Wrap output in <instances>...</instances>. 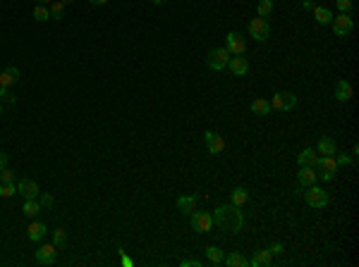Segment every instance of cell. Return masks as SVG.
I'll return each mask as SVG.
<instances>
[{
	"label": "cell",
	"instance_id": "cell-1",
	"mask_svg": "<svg viewBox=\"0 0 359 267\" xmlns=\"http://www.w3.org/2000/svg\"><path fill=\"white\" fill-rule=\"evenodd\" d=\"M213 224H218L223 231H230V234H237L239 229L244 227V215L237 205H218L216 213H213Z\"/></svg>",
	"mask_w": 359,
	"mask_h": 267
},
{
	"label": "cell",
	"instance_id": "cell-2",
	"mask_svg": "<svg viewBox=\"0 0 359 267\" xmlns=\"http://www.w3.org/2000/svg\"><path fill=\"white\" fill-rule=\"evenodd\" d=\"M314 170H316L318 179L323 181H333L335 174H338V162H335V155H318L316 162H314Z\"/></svg>",
	"mask_w": 359,
	"mask_h": 267
},
{
	"label": "cell",
	"instance_id": "cell-3",
	"mask_svg": "<svg viewBox=\"0 0 359 267\" xmlns=\"http://www.w3.org/2000/svg\"><path fill=\"white\" fill-rule=\"evenodd\" d=\"M297 105V95L292 91H278L271 98V110H278V112H290Z\"/></svg>",
	"mask_w": 359,
	"mask_h": 267
},
{
	"label": "cell",
	"instance_id": "cell-4",
	"mask_svg": "<svg viewBox=\"0 0 359 267\" xmlns=\"http://www.w3.org/2000/svg\"><path fill=\"white\" fill-rule=\"evenodd\" d=\"M304 198H306V205L309 208H326L328 205V200H331V196L326 193V188L321 186H306V193H304Z\"/></svg>",
	"mask_w": 359,
	"mask_h": 267
},
{
	"label": "cell",
	"instance_id": "cell-5",
	"mask_svg": "<svg viewBox=\"0 0 359 267\" xmlns=\"http://www.w3.org/2000/svg\"><path fill=\"white\" fill-rule=\"evenodd\" d=\"M228 62H230V53H228L225 48H211V50H208L206 65L211 67V69L221 72V69H225V67H228Z\"/></svg>",
	"mask_w": 359,
	"mask_h": 267
},
{
	"label": "cell",
	"instance_id": "cell-6",
	"mask_svg": "<svg viewBox=\"0 0 359 267\" xmlns=\"http://www.w3.org/2000/svg\"><path fill=\"white\" fill-rule=\"evenodd\" d=\"M249 36H251L254 41H259V43L268 41V36H271L268 19H263V17H256V19H251V22H249Z\"/></svg>",
	"mask_w": 359,
	"mask_h": 267
},
{
	"label": "cell",
	"instance_id": "cell-7",
	"mask_svg": "<svg viewBox=\"0 0 359 267\" xmlns=\"http://www.w3.org/2000/svg\"><path fill=\"white\" fill-rule=\"evenodd\" d=\"M225 50L230 55H244V50H247L244 36H242L239 31H230V34L225 36Z\"/></svg>",
	"mask_w": 359,
	"mask_h": 267
},
{
	"label": "cell",
	"instance_id": "cell-8",
	"mask_svg": "<svg viewBox=\"0 0 359 267\" xmlns=\"http://www.w3.org/2000/svg\"><path fill=\"white\" fill-rule=\"evenodd\" d=\"M331 27H333V34H335V36H347V34H352V29H355V19H352L350 14L340 12L338 17H333Z\"/></svg>",
	"mask_w": 359,
	"mask_h": 267
},
{
	"label": "cell",
	"instance_id": "cell-9",
	"mask_svg": "<svg viewBox=\"0 0 359 267\" xmlns=\"http://www.w3.org/2000/svg\"><path fill=\"white\" fill-rule=\"evenodd\" d=\"M204 143H206V150L211 155H221L225 150V138L218 132H211V129L204 134Z\"/></svg>",
	"mask_w": 359,
	"mask_h": 267
},
{
	"label": "cell",
	"instance_id": "cell-10",
	"mask_svg": "<svg viewBox=\"0 0 359 267\" xmlns=\"http://www.w3.org/2000/svg\"><path fill=\"white\" fill-rule=\"evenodd\" d=\"M213 227V215L208 213H192V229L196 234H206Z\"/></svg>",
	"mask_w": 359,
	"mask_h": 267
},
{
	"label": "cell",
	"instance_id": "cell-11",
	"mask_svg": "<svg viewBox=\"0 0 359 267\" xmlns=\"http://www.w3.org/2000/svg\"><path fill=\"white\" fill-rule=\"evenodd\" d=\"M17 193H19L24 200L39 198V184H36L34 179H22V181L17 184Z\"/></svg>",
	"mask_w": 359,
	"mask_h": 267
},
{
	"label": "cell",
	"instance_id": "cell-12",
	"mask_svg": "<svg viewBox=\"0 0 359 267\" xmlns=\"http://www.w3.org/2000/svg\"><path fill=\"white\" fill-rule=\"evenodd\" d=\"M56 260H58L56 246H41V248H36V263H39V265H53Z\"/></svg>",
	"mask_w": 359,
	"mask_h": 267
},
{
	"label": "cell",
	"instance_id": "cell-13",
	"mask_svg": "<svg viewBox=\"0 0 359 267\" xmlns=\"http://www.w3.org/2000/svg\"><path fill=\"white\" fill-rule=\"evenodd\" d=\"M316 179H318V174L314 167H299V172H297V184H299V186H304V188L314 186Z\"/></svg>",
	"mask_w": 359,
	"mask_h": 267
},
{
	"label": "cell",
	"instance_id": "cell-14",
	"mask_svg": "<svg viewBox=\"0 0 359 267\" xmlns=\"http://www.w3.org/2000/svg\"><path fill=\"white\" fill-rule=\"evenodd\" d=\"M230 72L235 74V77H244L249 72V60L247 57H242V55H237V57H230Z\"/></svg>",
	"mask_w": 359,
	"mask_h": 267
},
{
	"label": "cell",
	"instance_id": "cell-15",
	"mask_svg": "<svg viewBox=\"0 0 359 267\" xmlns=\"http://www.w3.org/2000/svg\"><path fill=\"white\" fill-rule=\"evenodd\" d=\"M271 263H273V253H271L268 248L256 251V253L251 255V260H249V265H251V267H268Z\"/></svg>",
	"mask_w": 359,
	"mask_h": 267
},
{
	"label": "cell",
	"instance_id": "cell-16",
	"mask_svg": "<svg viewBox=\"0 0 359 267\" xmlns=\"http://www.w3.org/2000/svg\"><path fill=\"white\" fill-rule=\"evenodd\" d=\"M335 100L338 103H347V100H352V86H350V81L340 79L335 84Z\"/></svg>",
	"mask_w": 359,
	"mask_h": 267
},
{
	"label": "cell",
	"instance_id": "cell-17",
	"mask_svg": "<svg viewBox=\"0 0 359 267\" xmlns=\"http://www.w3.org/2000/svg\"><path fill=\"white\" fill-rule=\"evenodd\" d=\"M316 153H321V155H335L338 153V143L333 141L331 136H323V138H318Z\"/></svg>",
	"mask_w": 359,
	"mask_h": 267
},
{
	"label": "cell",
	"instance_id": "cell-18",
	"mask_svg": "<svg viewBox=\"0 0 359 267\" xmlns=\"http://www.w3.org/2000/svg\"><path fill=\"white\" fill-rule=\"evenodd\" d=\"M196 203H199L196 196H180L178 198V210L182 215H192L194 210H196Z\"/></svg>",
	"mask_w": 359,
	"mask_h": 267
},
{
	"label": "cell",
	"instance_id": "cell-19",
	"mask_svg": "<svg viewBox=\"0 0 359 267\" xmlns=\"http://www.w3.org/2000/svg\"><path fill=\"white\" fill-rule=\"evenodd\" d=\"M316 158H318L316 148H304L302 153L297 155V165H299V167H314Z\"/></svg>",
	"mask_w": 359,
	"mask_h": 267
},
{
	"label": "cell",
	"instance_id": "cell-20",
	"mask_svg": "<svg viewBox=\"0 0 359 267\" xmlns=\"http://www.w3.org/2000/svg\"><path fill=\"white\" fill-rule=\"evenodd\" d=\"M17 81H19V69H17V67H7V69L0 72V86H7V89H10Z\"/></svg>",
	"mask_w": 359,
	"mask_h": 267
},
{
	"label": "cell",
	"instance_id": "cell-21",
	"mask_svg": "<svg viewBox=\"0 0 359 267\" xmlns=\"http://www.w3.org/2000/svg\"><path fill=\"white\" fill-rule=\"evenodd\" d=\"M314 19H316L321 27H326V24L333 22V12L328 7H323V5H314Z\"/></svg>",
	"mask_w": 359,
	"mask_h": 267
},
{
	"label": "cell",
	"instance_id": "cell-22",
	"mask_svg": "<svg viewBox=\"0 0 359 267\" xmlns=\"http://www.w3.org/2000/svg\"><path fill=\"white\" fill-rule=\"evenodd\" d=\"M27 236L34 241V243H39V241L46 236V224H43V222H31V224H29Z\"/></svg>",
	"mask_w": 359,
	"mask_h": 267
},
{
	"label": "cell",
	"instance_id": "cell-23",
	"mask_svg": "<svg viewBox=\"0 0 359 267\" xmlns=\"http://www.w3.org/2000/svg\"><path fill=\"white\" fill-rule=\"evenodd\" d=\"M223 263L228 267H249V260L244 258L242 253H230V255H225L223 258Z\"/></svg>",
	"mask_w": 359,
	"mask_h": 267
},
{
	"label": "cell",
	"instance_id": "cell-24",
	"mask_svg": "<svg viewBox=\"0 0 359 267\" xmlns=\"http://www.w3.org/2000/svg\"><path fill=\"white\" fill-rule=\"evenodd\" d=\"M251 112H254V115H259V117H263V115H268V112H271V103H268V100H263V98H256V100H251Z\"/></svg>",
	"mask_w": 359,
	"mask_h": 267
},
{
	"label": "cell",
	"instance_id": "cell-25",
	"mask_svg": "<svg viewBox=\"0 0 359 267\" xmlns=\"http://www.w3.org/2000/svg\"><path fill=\"white\" fill-rule=\"evenodd\" d=\"M247 200H249V191H247V186H237L235 191H233V205L242 208V205H244Z\"/></svg>",
	"mask_w": 359,
	"mask_h": 267
},
{
	"label": "cell",
	"instance_id": "cell-26",
	"mask_svg": "<svg viewBox=\"0 0 359 267\" xmlns=\"http://www.w3.org/2000/svg\"><path fill=\"white\" fill-rule=\"evenodd\" d=\"M22 210H24L27 217H36L43 208H41V203H39V198H34V200H24V208H22Z\"/></svg>",
	"mask_w": 359,
	"mask_h": 267
},
{
	"label": "cell",
	"instance_id": "cell-27",
	"mask_svg": "<svg viewBox=\"0 0 359 267\" xmlns=\"http://www.w3.org/2000/svg\"><path fill=\"white\" fill-rule=\"evenodd\" d=\"M206 258L213 263V265H221L223 258H225V253H223L221 248H216V246H208V248H206Z\"/></svg>",
	"mask_w": 359,
	"mask_h": 267
},
{
	"label": "cell",
	"instance_id": "cell-28",
	"mask_svg": "<svg viewBox=\"0 0 359 267\" xmlns=\"http://www.w3.org/2000/svg\"><path fill=\"white\" fill-rule=\"evenodd\" d=\"M48 12H51V17H53L56 22H60V19H62V14H65V5H62V0H53Z\"/></svg>",
	"mask_w": 359,
	"mask_h": 267
},
{
	"label": "cell",
	"instance_id": "cell-29",
	"mask_svg": "<svg viewBox=\"0 0 359 267\" xmlns=\"http://www.w3.org/2000/svg\"><path fill=\"white\" fill-rule=\"evenodd\" d=\"M256 12H259V17H271V12H273V0H259V5H256Z\"/></svg>",
	"mask_w": 359,
	"mask_h": 267
},
{
	"label": "cell",
	"instance_id": "cell-30",
	"mask_svg": "<svg viewBox=\"0 0 359 267\" xmlns=\"http://www.w3.org/2000/svg\"><path fill=\"white\" fill-rule=\"evenodd\" d=\"M34 19H36V22H48V19H51V12H48V7L39 2V5L34 7Z\"/></svg>",
	"mask_w": 359,
	"mask_h": 267
},
{
	"label": "cell",
	"instance_id": "cell-31",
	"mask_svg": "<svg viewBox=\"0 0 359 267\" xmlns=\"http://www.w3.org/2000/svg\"><path fill=\"white\" fill-rule=\"evenodd\" d=\"M65 243H67V231H65V229H56V231H53V246H56V248H62Z\"/></svg>",
	"mask_w": 359,
	"mask_h": 267
},
{
	"label": "cell",
	"instance_id": "cell-32",
	"mask_svg": "<svg viewBox=\"0 0 359 267\" xmlns=\"http://www.w3.org/2000/svg\"><path fill=\"white\" fill-rule=\"evenodd\" d=\"M14 193H17V184L10 181V184H0V196L2 198H12Z\"/></svg>",
	"mask_w": 359,
	"mask_h": 267
},
{
	"label": "cell",
	"instance_id": "cell-33",
	"mask_svg": "<svg viewBox=\"0 0 359 267\" xmlns=\"http://www.w3.org/2000/svg\"><path fill=\"white\" fill-rule=\"evenodd\" d=\"M39 203H41L43 210H51V208L56 205V198H53L51 193H41V196H39Z\"/></svg>",
	"mask_w": 359,
	"mask_h": 267
},
{
	"label": "cell",
	"instance_id": "cell-34",
	"mask_svg": "<svg viewBox=\"0 0 359 267\" xmlns=\"http://www.w3.org/2000/svg\"><path fill=\"white\" fill-rule=\"evenodd\" d=\"M335 5H338V10H340V12H345V14H350V12H352V7H355V5H352V0H335Z\"/></svg>",
	"mask_w": 359,
	"mask_h": 267
},
{
	"label": "cell",
	"instance_id": "cell-35",
	"mask_svg": "<svg viewBox=\"0 0 359 267\" xmlns=\"http://www.w3.org/2000/svg\"><path fill=\"white\" fill-rule=\"evenodd\" d=\"M0 181H2V184H10V181H14V174H12V170H7V167H2V170H0Z\"/></svg>",
	"mask_w": 359,
	"mask_h": 267
},
{
	"label": "cell",
	"instance_id": "cell-36",
	"mask_svg": "<svg viewBox=\"0 0 359 267\" xmlns=\"http://www.w3.org/2000/svg\"><path fill=\"white\" fill-rule=\"evenodd\" d=\"M2 100H5V103H14V95L10 93L7 86H0V103H2Z\"/></svg>",
	"mask_w": 359,
	"mask_h": 267
},
{
	"label": "cell",
	"instance_id": "cell-37",
	"mask_svg": "<svg viewBox=\"0 0 359 267\" xmlns=\"http://www.w3.org/2000/svg\"><path fill=\"white\" fill-rule=\"evenodd\" d=\"M335 162H338V167H340V165H343V167H347V165H352V162H355V158H352V155H347V153H340V155L335 158Z\"/></svg>",
	"mask_w": 359,
	"mask_h": 267
},
{
	"label": "cell",
	"instance_id": "cell-38",
	"mask_svg": "<svg viewBox=\"0 0 359 267\" xmlns=\"http://www.w3.org/2000/svg\"><path fill=\"white\" fill-rule=\"evenodd\" d=\"M268 251H271L273 255H283V251H285V246H283L280 241H273V243L268 246Z\"/></svg>",
	"mask_w": 359,
	"mask_h": 267
},
{
	"label": "cell",
	"instance_id": "cell-39",
	"mask_svg": "<svg viewBox=\"0 0 359 267\" xmlns=\"http://www.w3.org/2000/svg\"><path fill=\"white\" fill-rule=\"evenodd\" d=\"M182 267H201V260H182Z\"/></svg>",
	"mask_w": 359,
	"mask_h": 267
},
{
	"label": "cell",
	"instance_id": "cell-40",
	"mask_svg": "<svg viewBox=\"0 0 359 267\" xmlns=\"http://www.w3.org/2000/svg\"><path fill=\"white\" fill-rule=\"evenodd\" d=\"M7 167V153H0V170Z\"/></svg>",
	"mask_w": 359,
	"mask_h": 267
},
{
	"label": "cell",
	"instance_id": "cell-41",
	"mask_svg": "<svg viewBox=\"0 0 359 267\" xmlns=\"http://www.w3.org/2000/svg\"><path fill=\"white\" fill-rule=\"evenodd\" d=\"M302 7H304V10H314V2H311V0H304Z\"/></svg>",
	"mask_w": 359,
	"mask_h": 267
},
{
	"label": "cell",
	"instance_id": "cell-42",
	"mask_svg": "<svg viewBox=\"0 0 359 267\" xmlns=\"http://www.w3.org/2000/svg\"><path fill=\"white\" fill-rule=\"evenodd\" d=\"M89 2H91V5H106L108 0H89Z\"/></svg>",
	"mask_w": 359,
	"mask_h": 267
},
{
	"label": "cell",
	"instance_id": "cell-43",
	"mask_svg": "<svg viewBox=\"0 0 359 267\" xmlns=\"http://www.w3.org/2000/svg\"><path fill=\"white\" fill-rule=\"evenodd\" d=\"M153 5H163V2H166V0H151Z\"/></svg>",
	"mask_w": 359,
	"mask_h": 267
},
{
	"label": "cell",
	"instance_id": "cell-44",
	"mask_svg": "<svg viewBox=\"0 0 359 267\" xmlns=\"http://www.w3.org/2000/svg\"><path fill=\"white\" fill-rule=\"evenodd\" d=\"M39 2H41V5H46V2H53V0H39Z\"/></svg>",
	"mask_w": 359,
	"mask_h": 267
},
{
	"label": "cell",
	"instance_id": "cell-45",
	"mask_svg": "<svg viewBox=\"0 0 359 267\" xmlns=\"http://www.w3.org/2000/svg\"><path fill=\"white\" fill-rule=\"evenodd\" d=\"M69 2H72V0H62V5H69Z\"/></svg>",
	"mask_w": 359,
	"mask_h": 267
},
{
	"label": "cell",
	"instance_id": "cell-46",
	"mask_svg": "<svg viewBox=\"0 0 359 267\" xmlns=\"http://www.w3.org/2000/svg\"><path fill=\"white\" fill-rule=\"evenodd\" d=\"M0 115H2V103H0Z\"/></svg>",
	"mask_w": 359,
	"mask_h": 267
}]
</instances>
